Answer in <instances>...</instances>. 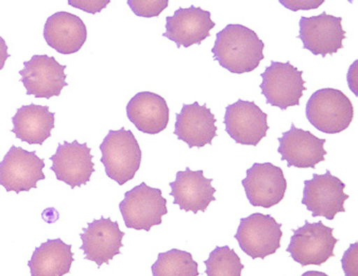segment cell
I'll list each match as a JSON object with an SVG mask.
<instances>
[{
  "label": "cell",
  "instance_id": "2e32d148",
  "mask_svg": "<svg viewBox=\"0 0 358 276\" xmlns=\"http://www.w3.org/2000/svg\"><path fill=\"white\" fill-rule=\"evenodd\" d=\"M210 15V11L196 6L179 8L173 16H167L163 36L175 42L178 48L200 45L210 38V30L216 26Z\"/></svg>",
  "mask_w": 358,
  "mask_h": 276
},
{
  "label": "cell",
  "instance_id": "52a82bcc",
  "mask_svg": "<svg viewBox=\"0 0 358 276\" xmlns=\"http://www.w3.org/2000/svg\"><path fill=\"white\" fill-rule=\"evenodd\" d=\"M303 71L290 62H271L270 66L261 73L262 95L270 106L287 110L290 106H300V99L306 91Z\"/></svg>",
  "mask_w": 358,
  "mask_h": 276
},
{
  "label": "cell",
  "instance_id": "7c38bea8",
  "mask_svg": "<svg viewBox=\"0 0 358 276\" xmlns=\"http://www.w3.org/2000/svg\"><path fill=\"white\" fill-rule=\"evenodd\" d=\"M124 235L117 221L104 217L95 219L87 224V228H82L80 250L85 252V261H94L98 268L103 263L108 265L110 261L122 253L120 249L124 247L122 238Z\"/></svg>",
  "mask_w": 358,
  "mask_h": 276
},
{
  "label": "cell",
  "instance_id": "4fadbf2b",
  "mask_svg": "<svg viewBox=\"0 0 358 276\" xmlns=\"http://www.w3.org/2000/svg\"><path fill=\"white\" fill-rule=\"evenodd\" d=\"M343 18L329 15L327 12L312 16L301 17L299 38L304 49L314 55H334L343 48L345 31L343 28Z\"/></svg>",
  "mask_w": 358,
  "mask_h": 276
},
{
  "label": "cell",
  "instance_id": "cb8c5ba5",
  "mask_svg": "<svg viewBox=\"0 0 358 276\" xmlns=\"http://www.w3.org/2000/svg\"><path fill=\"white\" fill-rule=\"evenodd\" d=\"M198 267L189 252L173 249L157 255L151 271L152 276H199Z\"/></svg>",
  "mask_w": 358,
  "mask_h": 276
},
{
  "label": "cell",
  "instance_id": "8992f818",
  "mask_svg": "<svg viewBox=\"0 0 358 276\" xmlns=\"http://www.w3.org/2000/svg\"><path fill=\"white\" fill-rule=\"evenodd\" d=\"M282 226L270 215L255 212L241 219L234 237L248 256L252 259H265L281 247Z\"/></svg>",
  "mask_w": 358,
  "mask_h": 276
},
{
  "label": "cell",
  "instance_id": "9c48e42d",
  "mask_svg": "<svg viewBox=\"0 0 358 276\" xmlns=\"http://www.w3.org/2000/svg\"><path fill=\"white\" fill-rule=\"evenodd\" d=\"M66 65H61L55 57L36 55L29 61L24 62V69L20 71L22 85L28 96L34 95L38 99H50L58 97L66 82Z\"/></svg>",
  "mask_w": 358,
  "mask_h": 276
},
{
  "label": "cell",
  "instance_id": "d6986e66",
  "mask_svg": "<svg viewBox=\"0 0 358 276\" xmlns=\"http://www.w3.org/2000/svg\"><path fill=\"white\" fill-rule=\"evenodd\" d=\"M175 135L189 148H202L212 145L217 136L216 118L210 108L197 101L183 104L181 113L176 115Z\"/></svg>",
  "mask_w": 358,
  "mask_h": 276
},
{
  "label": "cell",
  "instance_id": "ac0fdd59",
  "mask_svg": "<svg viewBox=\"0 0 358 276\" xmlns=\"http://www.w3.org/2000/svg\"><path fill=\"white\" fill-rule=\"evenodd\" d=\"M213 179H206L203 170L192 171L186 167L184 171H178L176 181L169 186L173 197V204L179 205L184 212H206L208 205L216 201L214 197L216 189L212 186Z\"/></svg>",
  "mask_w": 358,
  "mask_h": 276
},
{
  "label": "cell",
  "instance_id": "ffe728a7",
  "mask_svg": "<svg viewBox=\"0 0 358 276\" xmlns=\"http://www.w3.org/2000/svg\"><path fill=\"white\" fill-rule=\"evenodd\" d=\"M47 45L61 55L78 52L87 42V29L79 16L69 12H57L47 18L44 26Z\"/></svg>",
  "mask_w": 358,
  "mask_h": 276
},
{
  "label": "cell",
  "instance_id": "4316f807",
  "mask_svg": "<svg viewBox=\"0 0 358 276\" xmlns=\"http://www.w3.org/2000/svg\"><path fill=\"white\" fill-rule=\"evenodd\" d=\"M110 3V0H69V5L71 7L76 8V9H81L83 11L87 12V13L96 14L101 12L102 9L106 8V6Z\"/></svg>",
  "mask_w": 358,
  "mask_h": 276
},
{
  "label": "cell",
  "instance_id": "484cf974",
  "mask_svg": "<svg viewBox=\"0 0 358 276\" xmlns=\"http://www.w3.org/2000/svg\"><path fill=\"white\" fill-rule=\"evenodd\" d=\"M169 5V0H128L133 13L140 17H157Z\"/></svg>",
  "mask_w": 358,
  "mask_h": 276
},
{
  "label": "cell",
  "instance_id": "44dd1931",
  "mask_svg": "<svg viewBox=\"0 0 358 276\" xmlns=\"http://www.w3.org/2000/svg\"><path fill=\"white\" fill-rule=\"evenodd\" d=\"M127 116L140 132L155 135L167 128L169 108L162 96L141 92L127 104Z\"/></svg>",
  "mask_w": 358,
  "mask_h": 276
},
{
  "label": "cell",
  "instance_id": "3957f363",
  "mask_svg": "<svg viewBox=\"0 0 358 276\" xmlns=\"http://www.w3.org/2000/svg\"><path fill=\"white\" fill-rule=\"evenodd\" d=\"M306 118L317 130L325 134H338L347 130L354 117L351 100L343 92L322 89L315 92L306 108Z\"/></svg>",
  "mask_w": 358,
  "mask_h": 276
},
{
  "label": "cell",
  "instance_id": "e0dca14e",
  "mask_svg": "<svg viewBox=\"0 0 358 276\" xmlns=\"http://www.w3.org/2000/svg\"><path fill=\"white\" fill-rule=\"evenodd\" d=\"M278 152L281 154V161H287L288 167L315 169L319 163L325 161L327 140L318 138L310 131L296 128L294 124L278 138Z\"/></svg>",
  "mask_w": 358,
  "mask_h": 276
},
{
  "label": "cell",
  "instance_id": "9a60e30c",
  "mask_svg": "<svg viewBox=\"0 0 358 276\" xmlns=\"http://www.w3.org/2000/svg\"><path fill=\"white\" fill-rule=\"evenodd\" d=\"M224 122L231 138L245 146H257L269 130L267 114L255 102L241 99L227 106Z\"/></svg>",
  "mask_w": 358,
  "mask_h": 276
},
{
  "label": "cell",
  "instance_id": "4dcf8cb0",
  "mask_svg": "<svg viewBox=\"0 0 358 276\" xmlns=\"http://www.w3.org/2000/svg\"><path fill=\"white\" fill-rule=\"evenodd\" d=\"M301 276H329L327 274L323 273L320 271H306V273H303Z\"/></svg>",
  "mask_w": 358,
  "mask_h": 276
},
{
  "label": "cell",
  "instance_id": "8fae6325",
  "mask_svg": "<svg viewBox=\"0 0 358 276\" xmlns=\"http://www.w3.org/2000/svg\"><path fill=\"white\" fill-rule=\"evenodd\" d=\"M248 201L255 208H271L285 197L287 181L283 170L271 163H255L241 181Z\"/></svg>",
  "mask_w": 358,
  "mask_h": 276
},
{
  "label": "cell",
  "instance_id": "7402d4cb",
  "mask_svg": "<svg viewBox=\"0 0 358 276\" xmlns=\"http://www.w3.org/2000/svg\"><path fill=\"white\" fill-rule=\"evenodd\" d=\"M56 113L49 110V106L31 103L17 108L12 117V133L16 138L29 145L42 146L45 140L51 137L55 129Z\"/></svg>",
  "mask_w": 358,
  "mask_h": 276
},
{
  "label": "cell",
  "instance_id": "f546056e",
  "mask_svg": "<svg viewBox=\"0 0 358 276\" xmlns=\"http://www.w3.org/2000/svg\"><path fill=\"white\" fill-rule=\"evenodd\" d=\"M8 45L6 41L0 36V71H3L6 65V61L11 57L8 52Z\"/></svg>",
  "mask_w": 358,
  "mask_h": 276
},
{
  "label": "cell",
  "instance_id": "ba28073f",
  "mask_svg": "<svg viewBox=\"0 0 358 276\" xmlns=\"http://www.w3.org/2000/svg\"><path fill=\"white\" fill-rule=\"evenodd\" d=\"M44 159L36 151H27L22 147L12 146L0 161V185L8 192L20 194L38 188V183L46 179L43 173Z\"/></svg>",
  "mask_w": 358,
  "mask_h": 276
},
{
  "label": "cell",
  "instance_id": "83f0119b",
  "mask_svg": "<svg viewBox=\"0 0 358 276\" xmlns=\"http://www.w3.org/2000/svg\"><path fill=\"white\" fill-rule=\"evenodd\" d=\"M357 247L358 242L350 247L343 259V267L345 276H358L357 274Z\"/></svg>",
  "mask_w": 358,
  "mask_h": 276
},
{
  "label": "cell",
  "instance_id": "5bb4252c",
  "mask_svg": "<svg viewBox=\"0 0 358 276\" xmlns=\"http://www.w3.org/2000/svg\"><path fill=\"white\" fill-rule=\"evenodd\" d=\"M92 149L87 143L80 144L78 140L59 144L56 153L50 157L51 170L58 181L71 186V189L87 185L95 173V164Z\"/></svg>",
  "mask_w": 358,
  "mask_h": 276
},
{
  "label": "cell",
  "instance_id": "7a4b0ae2",
  "mask_svg": "<svg viewBox=\"0 0 358 276\" xmlns=\"http://www.w3.org/2000/svg\"><path fill=\"white\" fill-rule=\"evenodd\" d=\"M104 170L110 179L122 186L134 179L142 163V150L132 131L122 126L108 131L100 145Z\"/></svg>",
  "mask_w": 358,
  "mask_h": 276
},
{
  "label": "cell",
  "instance_id": "5b68a950",
  "mask_svg": "<svg viewBox=\"0 0 358 276\" xmlns=\"http://www.w3.org/2000/svg\"><path fill=\"white\" fill-rule=\"evenodd\" d=\"M292 232L286 252L302 267L321 266L335 256V245L339 240L333 235L334 228L324 226L322 221L310 224L306 220L304 226Z\"/></svg>",
  "mask_w": 358,
  "mask_h": 276
},
{
  "label": "cell",
  "instance_id": "f1b7e54d",
  "mask_svg": "<svg viewBox=\"0 0 358 276\" xmlns=\"http://www.w3.org/2000/svg\"><path fill=\"white\" fill-rule=\"evenodd\" d=\"M324 0H319V1H314V0H280V3L283 5L287 9L292 10V11H298V10H312L318 9L321 5H323Z\"/></svg>",
  "mask_w": 358,
  "mask_h": 276
},
{
  "label": "cell",
  "instance_id": "d4e9b609",
  "mask_svg": "<svg viewBox=\"0 0 358 276\" xmlns=\"http://www.w3.org/2000/svg\"><path fill=\"white\" fill-rule=\"evenodd\" d=\"M204 265L208 276H241L245 269L241 257L228 245L215 247L208 259L204 261Z\"/></svg>",
  "mask_w": 358,
  "mask_h": 276
},
{
  "label": "cell",
  "instance_id": "6da1fadb",
  "mask_svg": "<svg viewBox=\"0 0 358 276\" xmlns=\"http://www.w3.org/2000/svg\"><path fill=\"white\" fill-rule=\"evenodd\" d=\"M265 44L255 31L243 24H230L216 34L214 60L232 73H251L264 60Z\"/></svg>",
  "mask_w": 358,
  "mask_h": 276
},
{
  "label": "cell",
  "instance_id": "603a6c76",
  "mask_svg": "<svg viewBox=\"0 0 358 276\" xmlns=\"http://www.w3.org/2000/svg\"><path fill=\"white\" fill-rule=\"evenodd\" d=\"M73 245L61 238L48 239L36 247L28 261L31 276H63L69 273L73 265Z\"/></svg>",
  "mask_w": 358,
  "mask_h": 276
},
{
  "label": "cell",
  "instance_id": "30bf717a",
  "mask_svg": "<svg viewBox=\"0 0 358 276\" xmlns=\"http://www.w3.org/2000/svg\"><path fill=\"white\" fill-rule=\"evenodd\" d=\"M345 184L331 171L324 175H313L312 180L304 181L303 205L313 212V217H323L334 220L339 212H345V202L349 195L345 194Z\"/></svg>",
  "mask_w": 358,
  "mask_h": 276
},
{
  "label": "cell",
  "instance_id": "277c9868",
  "mask_svg": "<svg viewBox=\"0 0 358 276\" xmlns=\"http://www.w3.org/2000/svg\"><path fill=\"white\" fill-rule=\"evenodd\" d=\"M120 210L127 228L146 232L162 224V217L169 212L162 190L150 187L145 182L124 194Z\"/></svg>",
  "mask_w": 358,
  "mask_h": 276
}]
</instances>
